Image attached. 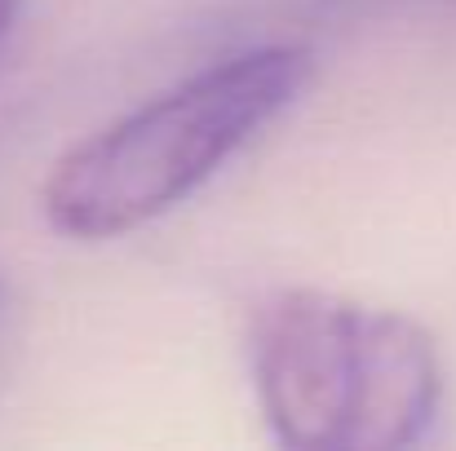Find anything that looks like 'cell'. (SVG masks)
Masks as SVG:
<instances>
[{"instance_id":"6da1fadb","label":"cell","mask_w":456,"mask_h":451,"mask_svg":"<svg viewBox=\"0 0 456 451\" xmlns=\"http://www.w3.org/2000/svg\"><path fill=\"white\" fill-rule=\"evenodd\" d=\"M314 80L310 44H257L200 67L67 150L45 186V221L67 239H120L186 204Z\"/></svg>"},{"instance_id":"3957f363","label":"cell","mask_w":456,"mask_h":451,"mask_svg":"<svg viewBox=\"0 0 456 451\" xmlns=\"http://www.w3.org/2000/svg\"><path fill=\"white\" fill-rule=\"evenodd\" d=\"M22 4H27V0H0V44H4V40H9V31L18 27Z\"/></svg>"},{"instance_id":"7a4b0ae2","label":"cell","mask_w":456,"mask_h":451,"mask_svg":"<svg viewBox=\"0 0 456 451\" xmlns=\"http://www.w3.org/2000/svg\"><path fill=\"white\" fill-rule=\"evenodd\" d=\"M253 390L284 447L395 451L430 434L444 358L399 310L284 288L253 318Z\"/></svg>"}]
</instances>
